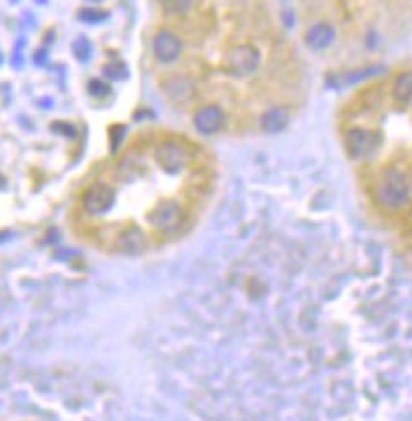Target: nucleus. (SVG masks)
I'll return each instance as SVG.
<instances>
[{"mask_svg": "<svg viewBox=\"0 0 412 421\" xmlns=\"http://www.w3.org/2000/svg\"><path fill=\"white\" fill-rule=\"evenodd\" d=\"M412 201V182L403 170L387 168L375 184V203L387 212H401Z\"/></svg>", "mask_w": 412, "mask_h": 421, "instance_id": "obj_1", "label": "nucleus"}, {"mask_svg": "<svg viewBox=\"0 0 412 421\" xmlns=\"http://www.w3.org/2000/svg\"><path fill=\"white\" fill-rule=\"evenodd\" d=\"M261 54L254 45H237L224 57V70L231 77H249L257 73Z\"/></svg>", "mask_w": 412, "mask_h": 421, "instance_id": "obj_2", "label": "nucleus"}, {"mask_svg": "<svg viewBox=\"0 0 412 421\" xmlns=\"http://www.w3.org/2000/svg\"><path fill=\"white\" fill-rule=\"evenodd\" d=\"M343 145H345L347 156L354 158V161H361V158L370 156L379 147V135L375 131L359 129V126H356V129H350L345 133Z\"/></svg>", "mask_w": 412, "mask_h": 421, "instance_id": "obj_3", "label": "nucleus"}, {"mask_svg": "<svg viewBox=\"0 0 412 421\" xmlns=\"http://www.w3.org/2000/svg\"><path fill=\"white\" fill-rule=\"evenodd\" d=\"M114 203H117V191L110 184H105V182H96V184H91L82 196L84 212L96 214V217L112 210Z\"/></svg>", "mask_w": 412, "mask_h": 421, "instance_id": "obj_4", "label": "nucleus"}, {"mask_svg": "<svg viewBox=\"0 0 412 421\" xmlns=\"http://www.w3.org/2000/svg\"><path fill=\"white\" fill-rule=\"evenodd\" d=\"M154 161L165 172H179L189 163V154L179 142L163 140L154 147Z\"/></svg>", "mask_w": 412, "mask_h": 421, "instance_id": "obj_5", "label": "nucleus"}, {"mask_svg": "<svg viewBox=\"0 0 412 421\" xmlns=\"http://www.w3.org/2000/svg\"><path fill=\"white\" fill-rule=\"evenodd\" d=\"M152 52L158 63H175L184 52V42L172 30L161 28L152 40Z\"/></svg>", "mask_w": 412, "mask_h": 421, "instance_id": "obj_6", "label": "nucleus"}, {"mask_svg": "<svg viewBox=\"0 0 412 421\" xmlns=\"http://www.w3.org/2000/svg\"><path fill=\"white\" fill-rule=\"evenodd\" d=\"M147 219H149V224L158 230H170L182 224L184 210H182V205L175 201H161L154 205V210L147 214Z\"/></svg>", "mask_w": 412, "mask_h": 421, "instance_id": "obj_7", "label": "nucleus"}, {"mask_svg": "<svg viewBox=\"0 0 412 421\" xmlns=\"http://www.w3.org/2000/svg\"><path fill=\"white\" fill-rule=\"evenodd\" d=\"M226 112L219 105H203L194 112V129L201 135H215L224 129Z\"/></svg>", "mask_w": 412, "mask_h": 421, "instance_id": "obj_8", "label": "nucleus"}, {"mask_svg": "<svg viewBox=\"0 0 412 421\" xmlns=\"http://www.w3.org/2000/svg\"><path fill=\"white\" fill-rule=\"evenodd\" d=\"M161 89L165 93V98H170L177 105H184V102H192L196 98V84L192 77L184 75H172L168 79H163Z\"/></svg>", "mask_w": 412, "mask_h": 421, "instance_id": "obj_9", "label": "nucleus"}, {"mask_svg": "<svg viewBox=\"0 0 412 421\" xmlns=\"http://www.w3.org/2000/svg\"><path fill=\"white\" fill-rule=\"evenodd\" d=\"M305 47L312 52H324L336 42V28L329 21H317L305 30Z\"/></svg>", "mask_w": 412, "mask_h": 421, "instance_id": "obj_10", "label": "nucleus"}, {"mask_svg": "<svg viewBox=\"0 0 412 421\" xmlns=\"http://www.w3.org/2000/svg\"><path fill=\"white\" fill-rule=\"evenodd\" d=\"M117 249L129 256H138L147 249V233L140 226H129L117 235Z\"/></svg>", "mask_w": 412, "mask_h": 421, "instance_id": "obj_11", "label": "nucleus"}, {"mask_svg": "<svg viewBox=\"0 0 412 421\" xmlns=\"http://www.w3.org/2000/svg\"><path fill=\"white\" fill-rule=\"evenodd\" d=\"M289 109L287 107H268L264 114L259 119V126L261 131L268 133V135H277L282 133L284 129L289 126Z\"/></svg>", "mask_w": 412, "mask_h": 421, "instance_id": "obj_12", "label": "nucleus"}, {"mask_svg": "<svg viewBox=\"0 0 412 421\" xmlns=\"http://www.w3.org/2000/svg\"><path fill=\"white\" fill-rule=\"evenodd\" d=\"M392 96L399 107L410 105L412 102V70H403V73L396 75L394 86H392Z\"/></svg>", "mask_w": 412, "mask_h": 421, "instance_id": "obj_13", "label": "nucleus"}, {"mask_svg": "<svg viewBox=\"0 0 412 421\" xmlns=\"http://www.w3.org/2000/svg\"><path fill=\"white\" fill-rule=\"evenodd\" d=\"M161 7L170 17H182L194 7V0H161Z\"/></svg>", "mask_w": 412, "mask_h": 421, "instance_id": "obj_14", "label": "nucleus"}, {"mask_svg": "<svg viewBox=\"0 0 412 421\" xmlns=\"http://www.w3.org/2000/svg\"><path fill=\"white\" fill-rule=\"evenodd\" d=\"M89 91L93 93V96H107V93H110L107 84H102V82H96V79H93V82L89 84Z\"/></svg>", "mask_w": 412, "mask_h": 421, "instance_id": "obj_15", "label": "nucleus"}]
</instances>
